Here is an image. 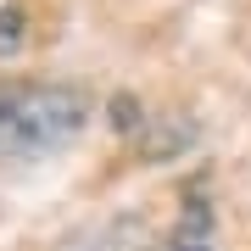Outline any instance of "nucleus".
Segmentation results:
<instances>
[{"instance_id":"7ed1b4c3","label":"nucleus","mask_w":251,"mask_h":251,"mask_svg":"<svg viewBox=\"0 0 251 251\" xmlns=\"http://www.w3.org/2000/svg\"><path fill=\"white\" fill-rule=\"evenodd\" d=\"M173 251H218V218L206 184H196L179 206V229H173Z\"/></svg>"},{"instance_id":"f03ea898","label":"nucleus","mask_w":251,"mask_h":251,"mask_svg":"<svg viewBox=\"0 0 251 251\" xmlns=\"http://www.w3.org/2000/svg\"><path fill=\"white\" fill-rule=\"evenodd\" d=\"M62 251H156V234H151V224H145L140 212H117L106 224L62 240Z\"/></svg>"},{"instance_id":"f257e3e1","label":"nucleus","mask_w":251,"mask_h":251,"mask_svg":"<svg viewBox=\"0 0 251 251\" xmlns=\"http://www.w3.org/2000/svg\"><path fill=\"white\" fill-rule=\"evenodd\" d=\"M90 95L50 78H0V162H34L78 140Z\"/></svg>"},{"instance_id":"20e7f679","label":"nucleus","mask_w":251,"mask_h":251,"mask_svg":"<svg viewBox=\"0 0 251 251\" xmlns=\"http://www.w3.org/2000/svg\"><path fill=\"white\" fill-rule=\"evenodd\" d=\"M17 39H23V11L6 6L0 11V50H17Z\"/></svg>"}]
</instances>
